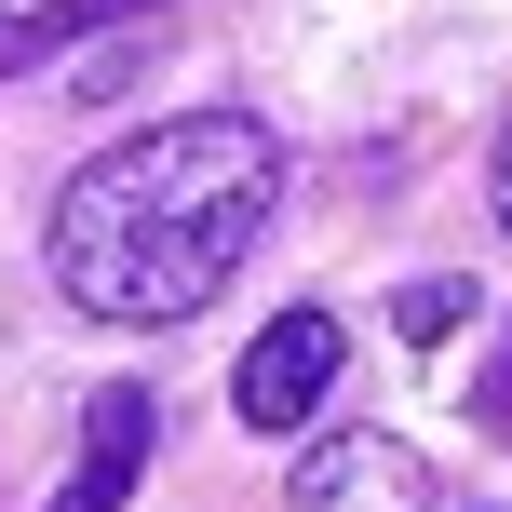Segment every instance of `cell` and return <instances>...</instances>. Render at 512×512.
Masks as SVG:
<instances>
[{
  "label": "cell",
  "mask_w": 512,
  "mask_h": 512,
  "mask_svg": "<svg viewBox=\"0 0 512 512\" xmlns=\"http://www.w3.org/2000/svg\"><path fill=\"white\" fill-rule=\"evenodd\" d=\"M283 216V135L243 108H189L95 149L54 203V283L95 324H189Z\"/></svg>",
  "instance_id": "cell-1"
},
{
  "label": "cell",
  "mask_w": 512,
  "mask_h": 512,
  "mask_svg": "<svg viewBox=\"0 0 512 512\" xmlns=\"http://www.w3.org/2000/svg\"><path fill=\"white\" fill-rule=\"evenodd\" d=\"M337 378H351V324L337 310H270L243 351V432H310V418L337 405Z\"/></svg>",
  "instance_id": "cell-2"
},
{
  "label": "cell",
  "mask_w": 512,
  "mask_h": 512,
  "mask_svg": "<svg viewBox=\"0 0 512 512\" xmlns=\"http://www.w3.org/2000/svg\"><path fill=\"white\" fill-rule=\"evenodd\" d=\"M283 512H432V472L405 432H324L283 472Z\"/></svg>",
  "instance_id": "cell-3"
},
{
  "label": "cell",
  "mask_w": 512,
  "mask_h": 512,
  "mask_svg": "<svg viewBox=\"0 0 512 512\" xmlns=\"http://www.w3.org/2000/svg\"><path fill=\"white\" fill-rule=\"evenodd\" d=\"M149 432H162V405H149L135 378H108V391H95V418H81V472H68L41 512H122V499H135V472H149Z\"/></svg>",
  "instance_id": "cell-4"
},
{
  "label": "cell",
  "mask_w": 512,
  "mask_h": 512,
  "mask_svg": "<svg viewBox=\"0 0 512 512\" xmlns=\"http://www.w3.org/2000/svg\"><path fill=\"white\" fill-rule=\"evenodd\" d=\"M149 14V0H41V14H0V68H41L54 41H81V27H122Z\"/></svg>",
  "instance_id": "cell-5"
},
{
  "label": "cell",
  "mask_w": 512,
  "mask_h": 512,
  "mask_svg": "<svg viewBox=\"0 0 512 512\" xmlns=\"http://www.w3.org/2000/svg\"><path fill=\"white\" fill-rule=\"evenodd\" d=\"M391 324H405V337H418V351H445V337H459V324H472V270H418V283H405V297H391Z\"/></svg>",
  "instance_id": "cell-6"
},
{
  "label": "cell",
  "mask_w": 512,
  "mask_h": 512,
  "mask_svg": "<svg viewBox=\"0 0 512 512\" xmlns=\"http://www.w3.org/2000/svg\"><path fill=\"white\" fill-rule=\"evenodd\" d=\"M486 432L512 445V351H499V378H486Z\"/></svg>",
  "instance_id": "cell-7"
},
{
  "label": "cell",
  "mask_w": 512,
  "mask_h": 512,
  "mask_svg": "<svg viewBox=\"0 0 512 512\" xmlns=\"http://www.w3.org/2000/svg\"><path fill=\"white\" fill-rule=\"evenodd\" d=\"M499 230H512V149H499Z\"/></svg>",
  "instance_id": "cell-8"
}]
</instances>
